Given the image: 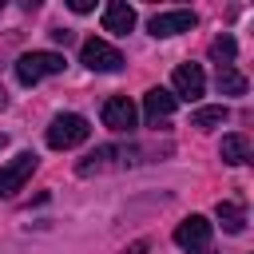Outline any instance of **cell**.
<instances>
[{"instance_id":"1","label":"cell","mask_w":254,"mask_h":254,"mask_svg":"<svg viewBox=\"0 0 254 254\" xmlns=\"http://www.w3.org/2000/svg\"><path fill=\"white\" fill-rule=\"evenodd\" d=\"M67 67V60L60 56V52H24L20 60H16V79L24 83V87H36L44 75H60Z\"/></svg>"},{"instance_id":"2","label":"cell","mask_w":254,"mask_h":254,"mask_svg":"<svg viewBox=\"0 0 254 254\" xmlns=\"http://www.w3.org/2000/svg\"><path fill=\"white\" fill-rule=\"evenodd\" d=\"M87 135H91L87 119L75 115V111H64V115H56L52 127H48V147H56V151H71V147H79Z\"/></svg>"},{"instance_id":"3","label":"cell","mask_w":254,"mask_h":254,"mask_svg":"<svg viewBox=\"0 0 254 254\" xmlns=\"http://www.w3.org/2000/svg\"><path fill=\"white\" fill-rule=\"evenodd\" d=\"M79 60H83L91 71H119V67H123L119 48H111L107 40H95V36L79 44Z\"/></svg>"},{"instance_id":"4","label":"cell","mask_w":254,"mask_h":254,"mask_svg":"<svg viewBox=\"0 0 254 254\" xmlns=\"http://www.w3.org/2000/svg\"><path fill=\"white\" fill-rule=\"evenodd\" d=\"M32 171H36V155H32V151H20L12 163H4V167H0V198H12V194L32 179Z\"/></svg>"},{"instance_id":"5","label":"cell","mask_w":254,"mask_h":254,"mask_svg":"<svg viewBox=\"0 0 254 254\" xmlns=\"http://www.w3.org/2000/svg\"><path fill=\"white\" fill-rule=\"evenodd\" d=\"M171 87H175V91H171L175 99L194 103V99H202V91H206V75H202L198 64H179L175 75H171Z\"/></svg>"},{"instance_id":"6","label":"cell","mask_w":254,"mask_h":254,"mask_svg":"<svg viewBox=\"0 0 254 254\" xmlns=\"http://www.w3.org/2000/svg\"><path fill=\"white\" fill-rule=\"evenodd\" d=\"M198 24V16L190 8H175V12H155L147 20V32L151 36H179V32H190Z\"/></svg>"},{"instance_id":"7","label":"cell","mask_w":254,"mask_h":254,"mask_svg":"<svg viewBox=\"0 0 254 254\" xmlns=\"http://www.w3.org/2000/svg\"><path fill=\"white\" fill-rule=\"evenodd\" d=\"M139 123V111H135V103L127 99V95H111L107 103H103V127H111V131H131Z\"/></svg>"},{"instance_id":"8","label":"cell","mask_w":254,"mask_h":254,"mask_svg":"<svg viewBox=\"0 0 254 254\" xmlns=\"http://www.w3.org/2000/svg\"><path fill=\"white\" fill-rule=\"evenodd\" d=\"M175 242H179L183 250H198V246H206V242H210V222H206L202 214L183 218V222L175 226Z\"/></svg>"},{"instance_id":"9","label":"cell","mask_w":254,"mask_h":254,"mask_svg":"<svg viewBox=\"0 0 254 254\" xmlns=\"http://www.w3.org/2000/svg\"><path fill=\"white\" fill-rule=\"evenodd\" d=\"M131 28H135V8L127 0H107V8H103V32L127 36Z\"/></svg>"},{"instance_id":"10","label":"cell","mask_w":254,"mask_h":254,"mask_svg":"<svg viewBox=\"0 0 254 254\" xmlns=\"http://www.w3.org/2000/svg\"><path fill=\"white\" fill-rule=\"evenodd\" d=\"M175 95L167 91V87H151L147 95H143V111H147V123H159V119H167L171 111H175Z\"/></svg>"},{"instance_id":"11","label":"cell","mask_w":254,"mask_h":254,"mask_svg":"<svg viewBox=\"0 0 254 254\" xmlns=\"http://www.w3.org/2000/svg\"><path fill=\"white\" fill-rule=\"evenodd\" d=\"M214 87H218L222 95H246V75H242V71H234L230 64H218Z\"/></svg>"},{"instance_id":"12","label":"cell","mask_w":254,"mask_h":254,"mask_svg":"<svg viewBox=\"0 0 254 254\" xmlns=\"http://www.w3.org/2000/svg\"><path fill=\"white\" fill-rule=\"evenodd\" d=\"M218 155H222V163L238 167V163H246V159H250V139H246V135H226V139H222V147H218Z\"/></svg>"},{"instance_id":"13","label":"cell","mask_w":254,"mask_h":254,"mask_svg":"<svg viewBox=\"0 0 254 254\" xmlns=\"http://www.w3.org/2000/svg\"><path fill=\"white\" fill-rule=\"evenodd\" d=\"M115 155H123V151H119V147H95L87 159H79V167H75V171H79V175H95V171H103Z\"/></svg>"},{"instance_id":"14","label":"cell","mask_w":254,"mask_h":254,"mask_svg":"<svg viewBox=\"0 0 254 254\" xmlns=\"http://www.w3.org/2000/svg\"><path fill=\"white\" fill-rule=\"evenodd\" d=\"M214 214L222 218V226H226L230 234H242V230H246V214H242V206H234V202H218Z\"/></svg>"},{"instance_id":"15","label":"cell","mask_w":254,"mask_h":254,"mask_svg":"<svg viewBox=\"0 0 254 254\" xmlns=\"http://www.w3.org/2000/svg\"><path fill=\"white\" fill-rule=\"evenodd\" d=\"M226 107H198L194 115H190V127H218V123H226Z\"/></svg>"},{"instance_id":"16","label":"cell","mask_w":254,"mask_h":254,"mask_svg":"<svg viewBox=\"0 0 254 254\" xmlns=\"http://www.w3.org/2000/svg\"><path fill=\"white\" fill-rule=\"evenodd\" d=\"M234 52H238V44H234V36H218L214 44H210V56L222 64V60H234Z\"/></svg>"},{"instance_id":"17","label":"cell","mask_w":254,"mask_h":254,"mask_svg":"<svg viewBox=\"0 0 254 254\" xmlns=\"http://www.w3.org/2000/svg\"><path fill=\"white\" fill-rule=\"evenodd\" d=\"M64 4H67L71 12H79V16H87V12L95 8V0H64Z\"/></svg>"},{"instance_id":"18","label":"cell","mask_w":254,"mask_h":254,"mask_svg":"<svg viewBox=\"0 0 254 254\" xmlns=\"http://www.w3.org/2000/svg\"><path fill=\"white\" fill-rule=\"evenodd\" d=\"M52 40L56 44H71V28H52Z\"/></svg>"},{"instance_id":"19","label":"cell","mask_w":254,"mask_h":254,"mask_svg":"<svg viewBox=\"0 0 254 254\" xmlns=\"http://www.w3.org/2000/svg\"><path fill=\"white\" fill-rule=\"evenodd\" d=\"M123 254H147V242H131V246H127Z\"/></svg>"},{"instance_id":"20","label":"cell","mask_w":254,"mask_h":254,"mask_svg":"<svg viewBox=\"0 0 254 254\" xmlns=\"http://www.w3.org/2000/svg\"><path fill=\"white\" fill-rule=\"evenodd\" d=\"M4 107H8V95H4V91H0V111H4Z\"/></svg>"},{"instance_id":"21","label":"cell","mask_w":254,"mask_h":254,"mask_svg":"<svg viewBox=\"0 0 254 254\" xmlns=\"http://www.w3.org/2000/svg\"><path fill=\"white\" fill-rule=\"evenodd\" d=\"M4 4H8V0H0V12H4Z\"/></svg>"},{"instance_id":"22","label":"cell","mask_w":254,"mask_h":254,"mask_svg":"<svg viewBox=\"0 0 254 254\" xmlns=\"http://www.w3.org/2000/svg\"><path fill=\"white\" fill-rule=\"evenodd\" d=\"M198 254H210V250H198Z\"/></svg>"}]
</instances>
